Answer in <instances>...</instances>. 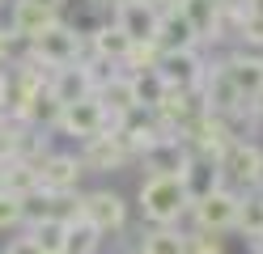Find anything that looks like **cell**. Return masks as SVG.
<instances>
[{
    "mask_svg": "<svg viewBox=\"0 0 263 254\" xmlns=\"http://www.w3.org/2000/svg\"><path fill=\"white\" fill-rule=\"evenodd\" d=\"M191 199H187V186L183 178H170V174H149L140 182V216L149 225H178L187 216Z\"/></svg>",
    "mask_w": 263,
    "mask_h": 254,
    "instance_id": "obj_1",
    "label": "cell"
},
{
    "mask_svg": "<svg viewBox=\"0 0 263 254\" xmlns=\"http://www.w3.org/2000/svg\"><path fill=\"white\" fill-rule=\"evenodd\" d=\"M30 60H39L47 72L68 68V64H77V60H85V34L55 17L47 30H39L34 38H30Z\"/></svg>",
    "mask_w": 263,
    "mask_h": 254,
    "instance_id": "obj_2",
    "label": "cell"
},
{
    "mask_svg": "<svg viewBox=\"0 0 263 254\" xmlns=\"http://www.w3.org/2000/svg\"><path fill=\"white\" fill-rule=\"evenodd\" d=\"M106 64H98V60H77V64H68V68H55L51 76H47V93H51L60 106H68V102H81V97H93V89H98V81L102 76H110V72H102Z\"/></svg>",
    "mask_w": 263,
    "mask_h": 254,
    "instance_id": "obj_3",
    "label": "cell"
},
{
    "mask_svg": "<svg viewBox=\"0 0 263 254\" xmlns=\"http://www.w3.org/2000/svg\"><path fill=\"white\" fill-rule=\"evenodd\" d=\"M221 182H234L238 191H259L263 186V148L255 140H234L221 152Z\"/></svg>",
    "mask_w": 263,
    "mask_h": 254,
    "instance_id": "obj_4",
    "label": "cell"
},
{
    "mask_svg": "<svg viewBox=\"0 0 263 254\" xmlns=\"http://www.w3.org/2000/svg\"><path fill=\"white\" fill-rule=\"evenodd\" d=\"M174 9L191 22L200 43H221L234 34V9H225L221 0H178Z\"/></svg>",
    "mask_w": 263,
    "mask_h": 254,
    "instance_id": "obj_5",
    "label": "cell"
},
{
    "mask_svg": "<svg viewBox=\"0 0 263 254\" xmlns=\"http://www.w3.org/2000/svg\"><path fill=\"white\" fill-rule=\"evenodd\" d=\"M187 212H191V220H195V229H200V233H225V229H234L238 191H234V186H212L208 195L191 199Z\"/></svg>",
    "mask_w": 263,
    "mask_h": 254,
    "instance_id": "obj_6",
    "label": "cell"
},
{
    "mask_svg": "<svg viewBox=\"0 0 263 254\" xmlns=\"http://www.w3.org/2000/svg\"><path fill=\"white\" fill-rule=\"evenodd\" d=\"M55 131L72 135V140H93V135L106 131V110L98 97H81V102H68V106H60V119H55Z\"/></svg>",
    "mask_w": 263,
    "mask_h": 254,
    "instance_id": "obj_7",
    "label": "cell"
},
{
    "mask_svg": "<svg viewBox=\"0 0 263 254\" xmlns=\"http://www.w3.org/2000/svg\"><path fill=\"white\" fill-rule=\"evenodd\" d=\"M153 72L161 76L166 89L195 93V89H200V81H204V72H208V64L195 55V51H161V60H157Z\"/></svg>",
    "mask_w": 263,
    "mask_h": 254,
    "instance_id": "obj_8",
    "label": "cell"
},
{
    "mask_svg": "<svg viewBox=\"0 0 263 254\" xmlns=\"http://www.w3.org/2000/svg\"><path fill=\"white\" fill-rule=\"evenodd\" d=\"M81 169H93V174H110V169H123L132 161V148L123 144V131H102L93 140L81 144Z\"/></svg>",
    "mask_w": 263,
    "mask_h": 254,
    "instance_id": "obj_9",
    "label": "cell"
},
{
    "mask_svg": "<svg viewBox=\"0 0 263 254\" xmlns=\"http://www.w3.org/2000/svg\"><path fill=\"white\" fill-rule=\"evenodd\" d=\"M81 220L85 225H93L98 233H119L127 225V203L115 195V191H89V195H81Z\"/></svg>",
    "mask_w": 263,
    "mask_h": 254,
    "instance_id": "obj_10",
    "label": "cell"
},
{
    "mask_svg": "<svg viewBox=\"0 0 263 254\" xmlns=\"http://www.w3.org/2000/svg\"><path fill=\"white\" fill-rule=\"evenodd\" d=\"M217 68L229 76V85H234L246 102L263 97V55H255V51H234V55L221 60Z\"/></svg>",
    "mask_w": 263,
    "mask_h": 254,
    "instance_id": "obj_11",
    "label": "cell"
},
{
    "mask_svg": "<svg viewBox=\"0 0 263 254\" xmlns=\"http://www.w3.org/2000/svg\"><path fill=\"white\" fill-rule=\"evenodd\" d=\"M81 161L72 157V152H47V157L34 165V178H39V191L47 195H60V191H77L81 182Z\"/></svg>",
    "mask_w": 263,
    "mask_h": 254,
    "instance_id": "obj_12",
    "label": "cell"
},
{
    "mask_svg": "<svg viewBox=\"0 0 263 254\" xmlns=\"http://www.w3.org/2000/svg\"><path fill=\"white\" fill-rule=\"evenodd\" d=\"M93 97L102 102V110L115 114V119H132L140 110V97H136V76H127V72H110L98 81V89Z\"/></svg>",
    "mask_w": 263,
    "mask_h": 254,
    "instance_id": "obj_13",
    "label": "cell"
},
{
    "mask_svg": "<svg viewBox=\"0 0 263 254\" xmlns=\"http://www.w3.org/2000/svg\"><path fill=\"white\" fill-rule=\"evenodd\" d=\"M140 161H144V169H149V174L183 178V169H187V161H191V148L178 140V135H161L149 152H140Z\"/></svg>",
    "mask_w": 263,
    "mask_h": 254,
    "instance_id": "obj_14",
    "label": "cell"
},
{
    "mask_svg": "<svg viewBox=\"0 0 263 254\" xmlns=\"http://www.w3.org/2000/svg\"><path fill=\"white\" fill-rule=\"evenodd\" d=\"M127 47H132V38L115 22L110 26H98L93 34H85V51H89L85 60H98V64H106V68H119L123 55H127Z\"/></svg>",
    "mask_w": 263,
    "mask_h": 254,
    "instance_id": "obj_15",
    "label": "cell"
},
{
    "mask_svg": "<svg viewBox=\"0 0 263 254\" xmlns=\"http://www.w3.org/2000/svg\"><path fill=\"white\" fill-rule=\"evenodd\" d=\"M153 43H157V51H195V47H200V38H195L191 22H187L178 9H170V13H161V17H157V34H153Z\"/></svg>",
    "mask_w": 263,
    "mask_h": 254,
    "instance_id": "obj_16",
    "label": "cell"
},
{
    "mask_svg": "<svg viewBox=\"0 0 263 254\" xmlns=\"http://www.w3.org/2000/svg\"><path fill=\"white\" fill-rule=\"evenodd\" d=\"M115 26H119L132 43H153V34H157V13L144 5V0L115 5Z\"/></svg>",
    "mask_w": 263,
    "mask_h": 254,
    "instance_id": "obj_17",
    "label": "cell"
},
{
    "mask_svg": "<svg viewBox=\"0 0 263 254\" xmlns=\"http://www.w3.org/2000/svg\"><path fill=\"white\" fill-rule=\"evenodd\" d=\"M60 13H47V9H39V5H26V0H13V13H9V34H13V43L17 38H34L39 30H47L55 22Z\"/></svg>",
    "mask_w": 263,
    "mask_h": 254,
    "instance_id": "obj_18",
    "label": "cell"
},
{
    "mask_svg": "<svg viewBox=\"0 0 263 254\" xmlns=\"http://www.w3.org/2000/svg\"><path fill=\"white\" fill-rule=\"evenodd\" d=\"M136 250L140 254H187V233L174 229V225H153V229L140 233Z\"/></svg>",
    "mask_w": 263,
    "mask_h": 254,
    "instance_id": "obj_19",
    "label": "cell"
},
{
    "mask_svg": "<svg viewBox=\"0 0 263 254\" xmlns=\"http://www.w3.org/2000/svg\"><path fill=\"white\" fill-rule=\"evenodd\" d=\"M234 229L242 237H263V186L259 191H242L238 195V212H234Z\"/></svg>",
    "mask_w": 263,
    "mask_h": 254,
    "instance_id": "obj_20",
    "label": "cell"
},
{
    "mask_svg": "<svg viewBox=\"0 0 263 254\" xmlns=\"http://www.w3.org/2000/svg\"><path fill=\"white\" fill-rule=\"evenodd\" d=\"M98 250H102V233L93 225H85L81 216L64 225V254H98Z\"/></svg>",
    "mask_w": 263,
    "mask_h": 254,
    "instance_id": "obj_21",
    "label": "cell"
},
{
    "mask_svg": "<svg viewBox=\"0 0 263 254\" xmlns=\"http://www.w3.org/2000/svg\"><path fill=\"white\" fill-rule=\"evenodd\" d=\"M0 186H5V195L22 199L30 191H39V178H34V165L30 161H9L5 169H0Z\"/></svg>",
    "mask_w": 263,
    "mask_h": 254,
    "instance_id": "obj_22",
    "label": "cell"
},
{
    "mask_svg": "<svg viewBox=\"0 0 263 254\" xmlns=\"http://www.w3.org/2000/svg\"><path fill=\"white\" fill-rule=\"evenodd\" d=\"M26 233H30V242H34L43 254H64V220L47 216V220H39V225H30Z\"/></svg>",
    "mask_w": 263,
    "mask_h": 254,
    "instance_id": "obj_23",
    "label": "cell"
},
{
    "mask_svg": "<svg viewBox=\"0 0 263 254\" xmlns=\"http://www.w3.org/2000/svg\"><path fill=\"white\" fill-rule=\"evenodd\" d=\"M234 34L242 38L246 51L263 55V17H259V13H242V9H234Z\"/></svg>",
    "mask_w": 263,
    "mask_h": 254,
    "instance_id": "obj_24",
    "label": "cell"
},
{
    "mask_svg": "<svg viewBox=\"0 0 263 254\" xmlns=\"http://www.w3.org/2000/svg\"><path fill=\"white\" fill-rule=\"evenodd\" d=\"M157 60H161L157 43H132L119 68H127V76H144V72H153V68H157Z\"/></svg>",
    "mask_w": 263,
    "mask_h": 254,
    "instance_id": "obj_25",
    "label": "cell"
},
{
    "mask_svg": "<svg viewBox=\"0 0 263 254\" xmlns=\"http://www.w3.org/2000/svg\"><path fill=\"white\" fill-rule=\"evenodd\" d=\"M17 212H22V225H26V229L39 225V220L51 216V195H47V191H30V195H22V199H17Z\"/></svg>",
    "mask_w": 263,
    "mask_h": 254,
    "instance_id": "obj_26",
    "label": "cell"
},
{
    "mask_svg": "<svg viewBox=\"0 0 263 254\" xmlns=\"http://www.w3.org/2000/svg\"><path fill=\"white\" fill-rule=\"evenodd\" d=\"M17 127L22 123H13V119L0 123V169H5L9 161H17Z\"/></svg>",
    "mask_w": 263,
    "mask_h": 254,
    "instance_id": "obj_27",
    "label": "cell"
},
{
    "mask_svg": "<svg viewBox=\"0 0 263 254\" xmlns=\"http://www.w3.org/2000/svg\"><path fill=\"white\" fill-rule=\"evenodd\" d=\"M187 254H225L221 246V233H187Z\"/></svg>",
    "mask_w": 263,
    "mask_h": 254,
    "instance_id": "obj_28",
    "label": "cell"
},
{
    "mask_svg": "<svg viewBox=\"0 0 263 254\" xmlns=\"http://www.w3.org/2000/svg\"><path fill=\"white\" fill-rule=\"evenodd\" d=\"M13 225H22V212H17V199L0 191V229H13Z\"/></svg>",
    "mask_w": 263,
    "mask_h": 254,
    "instance_id": "obj_29",
    "label": "cell"
},
{
    "mask_svg": "<svg viewBox=\"0 0 263 254\" xmlns=\"http://www.w3.org/2000/svg\"><path fill=\"white\" fill-rule=\"evenodd\" d=\"M5 254H43V250H39L34 242H30V233H22V237H9Z\"/></svg>",
    "mask_w": 263,
    "mask_h": 254,
    "instance_id": "obj_30",
    "label": "cell"
},
{
    "mask_svg": "<svg viewBox=\"0 0 263 254\" xmlns=\"http://www.w3.org/2000/svg\"><path fill=\"white\" fill-rule=\"evenodd\" d=\"M9 55H13V34L0 26V68H5V60H9Z\"/></svg>",
    "mask_w": 263,
    "mask_h": 254,
    "instance_id": "obj_31",
    "label": "cell"
},
{
    "mask_svg": "<svg viewBox=\"0 0 263 254\" xmlns=\"http://www.w3.org/2000/svg\"><path fill=\"white\" fill-rule=\"evenodd\" d=\"M144 5H149V9H153V13L161 17V13H170V9L178 5V0H144Z\"/></svg>",
    "mask_w": 263,
    "mask_h": 254,
    "instance_id": "obj_32",
    "label": "cell"
},
{
    "mask_svg": "<svg viewBox=\"0 0 263 254\" xmlns=\"http://www.w3.org/2000/svg\"><path fill=\"white\" fill-rule=\"evenodd\" d=\"M26 5H39V9H47V13H60L64 0H26Z\"/></svg>",
    "mask_w": 263,
    "mask_h": 254,
    "instance_id": "obj_33",
    "label": "cell"
},
{
    "mask_svg": "<svg viewBox=\"0 0 263 254\" xmlns=\"http://www.w3.org/2000/svg\"><path fill=\"white\" fill-rule=\"evenodd\" d=\"M238 9H242V13H259V17H263V0H242Z\"/></svg>",
    "mask_w": 263,
    "mask_h": 254,
    "instance_id": "obj_34",
    "label": "cell"
},
{
    "mask_svg": "<svg viewBox=\"0 0 263 254\" xmlns=\"http://www.w3.org/2000/svg\"><path fill=\"white\" fill-rule=\"evenodd\" d=\"M93 9H115V0H89Z\"/></svg>",
    "mask_w": 263,
    "mask_h": 254,
    "instance_id": "obj_35",
    "label": "cell"
},
{
    "mask_svg": "<svg viewBox=\"0 0 263 254\" xmlns=\"http://www.w3.org/2000/svg\"><path fill=\"white\" fill-rule=\"evenodd\" d=\"M251 250H255V254H263V237H255V242H251Z\"/></svg>",
    "mask_w": 263,
    "mask_h": 254,
    "instance_id": "obj_36",
    "label": "cell"
},
{
    "mask_svg": "<svg viewBox=\"0 0 263 254\" xmlns=\"http://www.w3.org/2000/svg\"><path fill=\"white\" fill-rule=\"evenodd\" d=\"M221 5H225V9H238V5H242V0H221Z\"/></svg>",
    "mask_w": 263,
    "mask_h": 254,
    "instance_id": "obj_37",
    "label": "cell"
},
{
    "mask_svg": "<svg viewBox=\"0 0 263 254\" xmlns=\"http://www.w3.org/2000/svg\"><path fill=\"white\" fill-rule=\"evenodd\" d=\"M5 119H9V114H5V106H0V123H5Z\"/></svg>",
    "mask_w": 263,
    "mask_h": 254,
    "instance_id": "obj_38",
    "label": "cell"
},
{
    "mask_svg": "<svg viewBox=\"0 0 263 254\" xmlns=\"http://www.w3.org/2000/svg\"><path fill=\"white\" fill-rule=\"evenodd\" d=\"M115 5H132V0H115Z\"/></svg>",
    "mask_w": 263,
    "mask_h": 254,
    "instance_id": "obj_39",
    "label": "cell"
},
{
    "mask_svg": "<svg viewBox=\"0 0 263 254\" xmlns=\"http://www.w3.org/2000/svg\"><path fill=\"white\" fill-rule=\"evenodd\" d=\"M0 9H5V0H0Z\"/></svg>",
    "mask_w": 263,
    "mask_h": 254,
    "instance_id": "obj_40",
    "label": "cell"
},
{
    "mask_svg": "<svg viewBox=\"0 0 263 254\" xmlns=\"http://www.w3.org/2000/svg\"><path fill=\"white\" fill-rule=\"evenodd\" d=\"M5 5H9V0H5Z\"/></svg>",
    "mask_w": 263,
    "mask_h": 254,
    "instance_id": "obj_41",
    "label": "cell"
}]
</instances>
